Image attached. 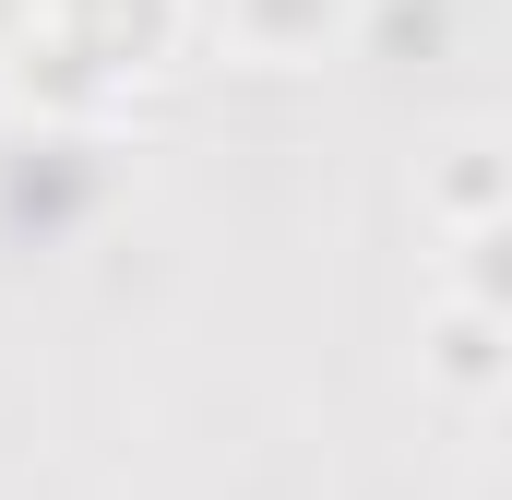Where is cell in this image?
<instances>
[{
  "label": "cell",
  "mask_w": 512,
  "mask_h": 500,
  "mask_svg": "<svg viewBox=\"0 0 512 500\" xmlns=\"http://www.w3.org/2000/svg\"><path fill=\"white\" fill-rule=\"evenodd\" d=\"M179 36H191V0H36V24H24V96L60 108V120H84V108H108L131 84H155L179 60Z\"/></svg>",
  "instance_id": "cell-1"
},
{
  "label": "cell",
  "mask_w": 512,
  "mask_h": 500,
  "mask_svg": "<svg viewBox=\"0 0 512 500\" xmlns=\"http://www.w3.org/2000/svg\"><path fill=\"white\" fill-rule=\"evenodd\" d=\"M417 370L441 381V393H465V405H489V393H512V322H501V310H477V298L453 286L441 322L417 334Z\"/></svg>",
  "instance_id": "cell-2"
},
{
  "label": "cell",
  "mask_w": 512,
  "mask_h": 500,
  "mask_svg": "<svg viewBox=\"0 0 512 500\" xmlns=\"http://www.w3.org/2000/svg\"><path fill=\"white\" fill-rule=\"evenodd\" d=\"M215 24L251 48V60H274V72H298V60H322L346 24H358V0H215Z\"/></svg>",
  "instance_id": "cell-3"
},
{
  "label": "cell",
  "mask_w": 512,
  "mask_h": 500,
  "mask_svg": "<svg viewBox=\"0 0 512 500\" xmlns=\"http://www.w3.org/2000/svg\"><path fill=\"white\" fill-rule=\"evenodd\" d=\"M429 203H441L453 227H477V215H501V203H512V155H501V143H453V155L429 167Z\"/></svg>",
  "instance_id": "cell-4"
},
{
  "label": "cell",
  "mask_w": 512,
  "mask_h": 500,
  "mask_svg": "<svg viewBox=\"0 0 512 500\" xmlns=\"http://www.w3.org/2000/svg\"><path fill=\"white\" fill-rule=\"evenodd\" d=\"M453 286H465L477 310H501V322H512V203L465 227V250H453Z\"/></svg>",
  "instance_id": "cell-5"
}]
</instances>
